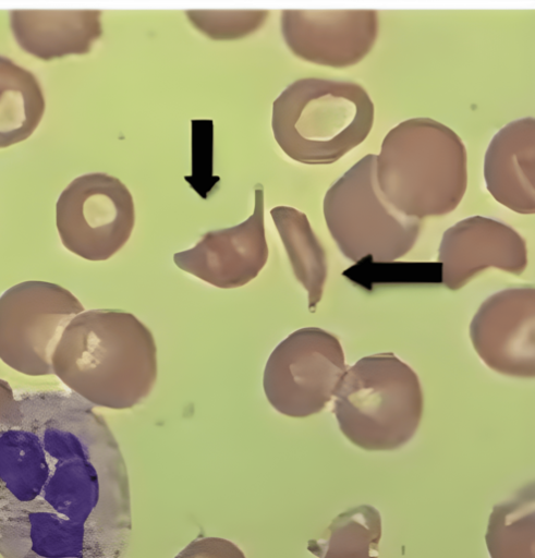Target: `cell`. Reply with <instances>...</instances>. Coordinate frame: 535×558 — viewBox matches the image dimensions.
I'll use <instances>...</instances> for the list:
<instances>
[{
	"instance_id": "6da1fadb",
	"label": "cell",
	"mask_w": 535,
	"mask_h": 558,
	"mask_svg": "<svg viewBox=\"0 0 535 558\" xmlns=\"http://www.w3.org/2000/svg\"><path fill=\"white\" fill-rule=\"evenodd\" d=\"M131 532L126 465L94 405L15 395L0 415L2 558H123Z\"/></svg>"
},
{
	"instance_id": "7a4b0ae2",
	"label": "cell",
	"mask_w": 535,
	"mask_h": 558,
	"mask_svg": "<svg viewBox=\"0 0 535 558\" xmlns=\"http://www.w3.org/2000/svg\"><path fill=\"white\" fill-rule=\"evenodd\" d=\"M53 375L94 407L133 408L154 388L157 348L135 315L97 308L76 315L51 357Z\"/></svg>"
},
{
	"instance_id": "3957f363",
	"label": "cell",
	"mask_w": 535,
	"mask_h": 558,
	"mask_svg": "<svg viewBox=\"0 0 535 558\" xmlns=\"http://www.w3.org/2000/svg\"><path fill=\"white\" fill-rule=\"evenodd\" d=\"M376 179L400 213L418 220L447 215L467 189L466 147L455 131L437 120H403L381 141Z\"/></svg>"
},
{
	"instance_id": "277c9868",
	"label": "cell",
	"mask_w": 535,
	"mask_h": 558,
	"mask_svg": "<svg viewBox=\"0 0 535 558\" xmlns=\"http://www.w3.org/2000/svg\"><path fill=\"white\" fill-rule=\"evenodd\" d=\"M374 121L369 94L352 81L300 78L272 102L276 143L289 158L304 165L338 161L367 138Z\"/></svg>"
},
{
	"instance_id": "5b68a950",
	"label": "cell",
	"mask_w": 535,
	"mask_h": 558,
	"mask_svg": "<svg viewBox=\"0 0 535 558\" xmlns=\"http://www.w3.org/2000/svg\"><path fill=\"white\" fill-rule=\"evenodd\" d=\"M416 373L392 353H378L348 367L333 395L342 434L368 451L394 450L412 439L423 415Z\"/></svg>"
},
{
	"instance_id": "8992f818",
	"label": "cell",
	"mask_w": 535,
	"mask_h": 558,
	"mask_svg": "<svg viewBox=\"0 0 535 558\" xmlns=\"http://www.w3.org/2000/svg\"><path fill=\"white\" fill-rule=\"evenodd\" d=\"M323 214L341 253L360 263L393 262L416 243L421 220L397 210L376 179V155L367 154L326 192Z\"/></svg>"
},
{
	"instance_id": "52a82bcc",
	"label": "cell",
	"mask_w": 535,
	"mask_h": 558,
	"mask_svg": "<svg viewBox=\"0 0 535 558\" xmlns=\"http://www.w3.org/2000/svg\"><path fill=\"white\" fill-rule=\"evenodd\" d=\"M85 308L52 282H20L0 296V360L27 376L53 375L51 357L69 323Z\"/></svg>"
},
{
	"instance_id": "ba28073f",
	"label": "cell",
	"mask_w": 535,
	"mask_h": 558,
	"mask_svg": "<svg viewBox=\"0 0 535 558\" xmlns=\"http://www.w3.org/2000/svg\"><path fill=\"white\" fill-rule=\"evenodd\" d=\"M346 368L335 335L318 327L301 328L270 353L264 368V392L279 413L306 417L331 401Z\"/></svg>"
},
{
	"instance_id": "9c48e42d",
	"label": "cell",
	"mask_w": 535,
	"mask_h": 558,
	"mask_svg": "<svg viewBox=\"0 0 535 558\" xmlns=\"http://www.w3.org/2000/svg\"><path fill=\"white\" fill-rule=\"evenodd\" d=\"M135 223L131 192L115 177L87 173L74 179L56 205V225L66 250L93 262L112 257Z\"/></svg>"
},
{
	"instance_id": "30bf717a",
	"label": "cell",
	"mask_w": 535,
	"mask_h": 558,
	"mask_svg": "<svg viewBox=\"0 0 535 558\" xmlns=\"http://www.w3.org/2000/svg\"><path fill=\"white\" fill-rule=\"evenodd\" d=\"M280 28L289 50L317 65L345 69L374 48L379 29L375 10H283Z\"/></svg>"
},
{
	"instance_id": "8fae6325",
	"label": "cell",
	"mask_w": 535,
	"mask_h": 558,
	"mask_svg": "<svg viewBox=\"0 0 535 558\" xmlns=\"http://www.w3.org/2000/svg\"><path fill=\"white\" fill-rule=\"evenodd\" d=\"M534 312L531 287L499 291L481 304L470 338L488 367L513 377H534Z\"/></svg>"
},
{
	"instance_id": "7c38bea8",
	"label": "cell",
	"mask_w": 535,
	"mask_h": 558,
	"mask_svg": "<svg viewBox=\"0 0 535 558\" xmlns=\"http://www.w3.org/2000/svg\"><path fill=\"white\" fill-rule=\"evenodd\" d=\"M268 259L264 226V190L255 186L252 215L243 222L212 230L193 247L173 255L174 264L222 289L242 287L257 277Z\"/></svg>"
},
{
	"instance_id": "4fadbf2b",
	"label": "cell",
	"mask_w": 535,
	"mask_h": 558,
	"mask_svg": "<svg viewBox=\"0 0 535 558\" xmlns=\"http://www.w3.org/2000/svg\"><path fill=\"white\" fill-rule=\"evenodd\" d=\"M438 263L442 283L455 291L486 268L521 275L527 265L526 243L510 226L472 216L443 232Z\"/></svg>"
},
{
	"instance_id": "5bb4252c",
	"label": "cell",
	"mask_w": 535,
	"mask_h": 558,
	"mask_svg": "<svg viewBox=\"0 0 535 558\" xmlns=\"http://www.w3.org/2000/svg\"><path fill=\"white\" fill-rule=\"evenodd\" d=\"M484 181L493 198L521 214L535 213V120L524 117L503 125L484 155Z\"/></svg>"
},
{
	"instance_id": "9a60e30c",
	"label": "cell",
	"mask_w": 535,
	"mask_h": 558,
	"mask_svg": "<svg viewBox=\"0 0 535 558\" xmlns=\"http://www.w3.org/2000/svg\"><path fill=\"white\" fill-rule=\"evenodd\" d=\"M99 10H12L10 25L19 46L44 61L85 54L102 35Z\"/></svg>"
},
{
	"instance_id": "2e32d148",
	"label": "cell",
	"mask_w": 535,
	"mask_h": 558,
	"mask_svg": "<svg viewBox=\"0 0 535 558\" xmlns=\"http://www.w3.org/2000/svg\"><path fill=\"white\" fill-rule=\"evenodd\" d=\"M270 216L294 276L307 292L308 310L315 312L328 274L326 252L303 211L291 206H276L270 209Z\"/></svg>"
},
{
	"instance_id": "e0dca14e",
	"label": "cell",
	"mask_w": 535,
	"mask_h": 558,
	"mask_svg": "<svg viewBox=\"0 0 535 558\" xmlns=\"http://www.w3.org/2000/svg\"><path fill=\"white\" fill-rule=\"evenodd\" d=\"M44 112L45 97L37 77L0 56V148L28 138Z\"/></svg>"
},
{
	"instance_id": "ac0fdd59",
	"label": "cell",
	"mask_w": 535,
	"mask_h": 558,
	"mask_svg": "<svg viewBox=\"0 0 535 558\" xmlns=\"http://www.w3.org/2000/svg\"><path fill=\"white\" fill-rule=\"evenodd\" d=\"M534 485L494 506L486 545L490 558H534Z\"/></svg>"
},
{
	"instance_id": "d6986e66",
	"label": "cell",
	"mask_w": 535,
	"mask_h": 558,
	"mask_svg": "<svg viewBox=\"0 0 535 558\" xmlns=\"http://www.w3.org/2000/svg\"><path fill=\"white\" fill-rule=\"evenodd\" d=\"M380 537L378 510L361 505L338 514L308 549L320 558H377Z\"/></svg>"
},
{
	"instance_id": "ffe728a7",
	"label": "cell",
	"mask_w": 535,
	"mask_h": 558,
	"mask_svg": "<svg viewBox=\"0 0 535 558\" xmlns=\"http://www.w3.org/2000/svg\"><path fill=\"white\" fill-rule=\"evenodd\" d=\"M189 21L207 37L215 40L239 39L258 29L267 20L269 11H207L185 12Z\"/></svg>"
},
{
	"instance_id": "44dd1931",
	"label": "cell",
	"mask_w": 535,
	"mask_h": 558,
	"mask_svg": "<svg viewBox=\"0 0 535 558\" xmlns=\"http://www.w3.org/2000/svg\"><path fill=\"white\" fill-rule=\"evenodd\" d=\"M174 558H245V556L228 539L203 537L192 541Z\"/></svg>"
},
{
	"instance_id": "7402d4cb",
	"label": "cell",
	"mask_w": 535,
	"mask_h": 558,
	"mask_svg": "<svg viewBox=\"0 0 535 558\" xmlns=\"http://www.w3.org/2000/svg\"><path fill=\"white\" fill-rule=\"evenodd\" d=\"M15 398V392L8 381L0 378V415L7 405L13 401Z\"/></svg>"
}]
</instances>
